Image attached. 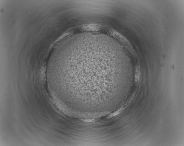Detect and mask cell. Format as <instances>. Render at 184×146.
<instances>
[{
    "label": "cell",
    "instance_id": "cell-1",
    "mask_svg": "<svg viewBox=\"0 0 184 146\" xmlns=\"http://www.w3.org/2000/svg\"><path fill=\"white\" fill-rule=\"evenodd\" d=\"M99 25L96 24H89L84 25L83 27V29L86 31H98L100 29Z\"/></svg>",
    "mask_w": 184,
    "mask_h": 146
}]
</instances>
